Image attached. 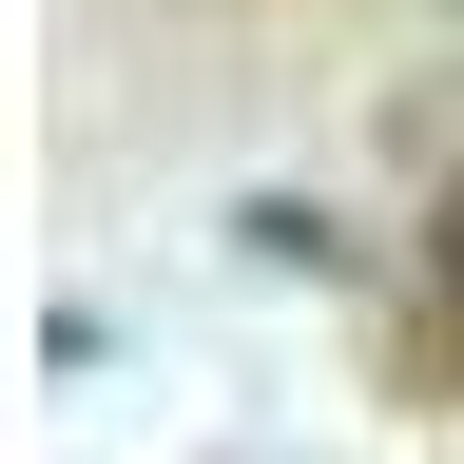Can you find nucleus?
<instances>
[{
    "label": "nucleus",
    "instance_id": "1",
    "mask_svg": "<svg viewBox=\"0 0 464 464\" xmlns=\"http://www.w3.org/2000/svg\"><path fill=\"white\" fill-rule=\"evenodd\" d=\"M426 290H445V329H464V194H445V232H426Z\"/></svg>",
    "mask_w": 464,
    "mask_h": 464
}]
</instances>
